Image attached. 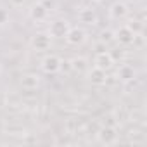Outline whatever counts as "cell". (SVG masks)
I'll use <instances>...</instances> for the list:
<instances>
[{
	"instance_id": "cell-10",
	"label": "cell",
	"mask_w": 147,
	"mask_h": 147,
	"mask_svg": "<svg viewBox=\"0 0 147 147\" xmlns=\"http://www.w3.org/2000/svg\"><path fill=\"white\" fill-rule=\"evenodd\" d=\"M69 45H82V43H85V40H87V31L83 30V28H69V31H67V35H66V38H64Z\"/></svg>"
},
{
	"instance_id": "cell-3",
	"label": "cell",
	"mask_w": 147,
	"mask_h": 147,
	"mask_svg": "<svg viewBox=\"0 0 147 147\" xmlns=\"http://www.w3.org/2000/svg\"><path fill=\"white\" fill-rule=\"evenodd\" d=\"M40 67L47 75H55V73H59V67H61V57L55 54H49L42 59Z\"/></svg>"
},
{
	"instance_id": "cell-1",
	"label": "cell",
	"mask_w": 147,
	"mask_h": 147,
	"mask_svg": "<svg viewBox=\"0 0 147 147\" xmlns=\"http://www.w3.org/2000/svg\"><path fill=\"white\" fill-rule=\"evenodd\" d=\"M97 142L102 144V145H113L118 142V128L116 126H106V125H100L97 133Z\"/></svg>"
},
{
	"instance_id": "cell-4",
	"label": "cell",
	"mask_w": 147,
	"mask_h": 147,
	"mask_svg": "<svg viewBox=\"0 0 147 147\" xmlns=\"http://www.w3.org/2000/svg\"><path fill=\"white\" fill-rule=\"evenodd\" d=\"M30 45H31V49L36 50V52H45V50L50 49V45H52V38H50L49 33H36V35L31 36Z\"/></svg>"
},
{
	"instance_id": "cell-26",
	"label": "cell",
	"mask_w": 147,
	"mask_h": 147,
	"mask_svg": "<svg viewBox=\"0 0 147 147\" xmlns=\"http://www.w3.org/2000/svg\"><path fill=\"white\" fill-rule=\"evenodd\" d=\"M35 2H42L43 4V2H47V0H35Z\"/></svg>"
},
{
	"instance_id": "cell-24",
	"label": "cell",
	"mask_w": 147,
	"mask_h": 147,
	"mask_svg": "<svg viewBox=\"0 0 147 147\" xmlns=\"http://www.w3.org/2000/svg\"><path fill=\"white\" fill-rule=\"evenodd\" d=\"M126 2H130V4H138L140 0H126Z\"/></svg>"
},
{
	"instance_id": "cell-7",
	"label": "cell",
	"mask_w": 147,
	"mask_h": 147,
	"mask_svg": "<svg viewBox=\"0 0 147 147\" xmlns=\"http://www.w3.org/2000/svg\"><path fill=\"white\" fill-rule=\"evenodd\" d=\"M87 78H88V82L92 83V85H95V87H102V85H106L107 83V71H102V69H99V67H88V71H87Z\"/></svg>"
},
{
	"instance_id": "cell-15",
	"label": "cell",
	"mask_w": 147,
	"mask_h": 147,
	"mask_svg": "<svg viewBox=\"0 0 147 147\" xmlns=\"http://www.w3.org/2000/svg\"><path fill=\"white\" fill-rule=\"evenodd\" d=\"M99 42H100V43H106V45L113 43V42H114V30H111V28L102 30V31L99 33Z\"/></svg>"
},
{
	"instance_id": "cell-19",
	"label": "cell",
	"mask_w": 147,
	"mask_h": 147,
	"mask_svg": "<svg viewBox=\"0 0 147 147\" xmlns=\"http://www.w3.org/2000/svg\"><path fill=\"white\" fill-rule=\"evenodd\" d=\"M102 125H106V126H116V128H118V119H116L113 114H107V116L104 118Z\"/></svg>"
},
{
	"instance_id": "cell-13",
	"label": "cell",
	"mask_w": 147,
	"mask_h": 147,
	"mask_svg": "<svg viewBox=\"0 0 147 147\" xmlns=\"http://www.w3.org/2000/svg\"><path fill=\"white\" fill-rule=\"evenodd\" d=\"M47 16H49V9H47L45 4H42V2H35V4L31 5V9H30V18H31L35 23H42V21H45Z\"/></svg>"
},
{
	"instance_id": "cell-27",
	"label": "cell",
	"mask_w": 147,
	"mask_h": 147,
	"mask_svg": "<svg viewBox=\"0 0 147 147\" xmlns=\"http://www.w3.org/2000/svg\"><path fill=\"white\" fill-rule=\"evenodd\" d=\"M0 73H2V64H0Z\"/></svg>"
},
{
	"instance_id": "cell-18",
	"label": "cell",
	"mask_w": 147,
	"mask_h": 147,
	"mask_svg": "<svg viewBox=\"0 0 147 147\" xmlns=\"http://www.w3.org/2000/svg\"><path fill=\"white\" fill-rule=\"evenodd\" d=\"M5 131H9L11 135H24L26 133V130L23 126H7Z\"/></svg>"
},
{
	"instance_id": "cell-9",
	"label": "cell",
	"mask_w": 147,
	"mask_h": 147,
	"mask_svg": "<svg viewBox=\"0 0 147 147\" xmlns=\"http://www.w3.org/2000/svg\"><path fill=\"white\" fill-rule=\"evenodd\" d=\"M78 19L85 26H95L99 23V16H97L95 9H92V7H82L78 11Z\"/></svg>"
},
{
	"instance_id": "cell-20",
	"label": "cell",
	"mask_w": 147,
	"mask_h": 147,
	"mask_svg": "<svg viewBox=\"0 0 147 147\" xmlns=\"http://www.w3.org/2000/svg\"><path fill=\"white\" fill-rule=\"evenodd\" d=\"M59 71H61V73H71V64H69V61L61 59V67H59Z\"/></svg>"
},
{
	"instance_id": "cell-21",
	"label": "cell",
	"mask_w": 147,
	"mask_h": 147,
	"mask_svg": "<svg viewBox=\"0 0 147 147\" xmlns=\"http://www.w3.org/2000/svg\"><path fill=\"white\" fill-rule=\"evenodd\" d=\"M9 21V12L5 11V9H2V7H0V26H2V24H5Z\"/></svg>"
},
{
	"instance_id": "cell-11",
	"label": "cell",
	"mask_w": 147,
	"mask_h": 147,
	"mask_svg": "<svg viewBox=\"0 0 147 147\" xmlns=\"http://www.w3.org/2000/svg\"><path fill=\"white\" fill-rule=\"evenodd\" d=\"M126 16H128V5H126V2H123V0H116L114 4H111V7H109V18L111 19L119 21V19H125Z\"/></svg>"
},
{
	"instance_id": "cell-25",
	"label": "cell",
	"mask_w": 147,
	"mask_h": 147,
	"mask_svg": "<svg viewBox=\"0 0 147 147\" xmlns=\"http://www.w3.org/2000/svg\"><path fill=\"white\" fill-rule=\"evenodd\" d=\"M90 2H94V4H100L102 0H90Z\"/></svg>"
},
{
	"instance_id": "cell-2",
	"label": "cell",
	"mask_w": 147,
	"mask_h": 147,
	"mask_svg": "<svg viewBox=\"0 0 147 147\" xmlns=\"http://www.w3.org/2000/svg\"><path fill=\"white\" fill-rule=\"evenodd\" d=\"M69 28H71V24H69L67 19H54L49 24V35H50V38H59L61 40V38H66Z\"/></svg>"
},
{
	"instance_id": "cell-5",
	"label": "cell",
	"mask_w": 147,
	"mask_h": 147,
	"mask_svg": "<svg viewBox=\"0 0 147 147\" xmlns=\"http://www.w3.org/2000/svg\"><path fill=\"white\" fill-rule=\"evenodd\" d=\"M114 64H116V62L113 61L109 50L95 52V57H94V66H95V67H99V69H102V71H109V69H113Z\"/></svg>"
},
{
	"instance_id": "cell-8",
	"label": "cell",
	"mask_w": 147,
	"mask_h": 147,
	"mask_svg": "<svg viewBox=\"0 0 147 147\" xmlns=\"http://www.w3.org/2000/svg\"><path fill=\"white\" fill-rule=\"evenodd\" d=\"M116 78L123 83H131L137 78V69L130 64H121L116 71Z\"/></svg>"
},
{
	"instance_id": "cell-16",
	"label": "cell",
	"mask_w": 147,
	"mask_h": 147,
	"mask_svg": "<svg viewBox=\"0 0 147 147\" xmlns=\"http://www.w3.org/2000/svg\"><path fill=\"white\" fill-rule=\"evenodd\" d=\"M130 142L135 144V145H138V144H145V135H144V131L138 130V128L130 130Z\"/></svg>"
},
{
	"instance_id": "cell-14",
	"label": "cell",
	"mask_w": 147,
	"mask_h": 147,
	"mask_svg": "<svg viewBox=\"0 0 147 147\" xmlns=\"http://www.w3.org/2000/svg\"><path fill=\"white\" fill-rule=\"evenodd\" d=\"M69 64H71V71H73V73H78V75H82V73H87L88 67H90L88 59L83 57V55H78V57L69 59Z\"/></svg>"
},
{
	"instance_id": "cell-23",
	"label": "cell",
	"mask_w": 147,
	"mask_h": 147,
	"mask_svg": "<svg viewBox=\"0 0 147 147\" xmlns=\"http://www.w3.org/2000/svg\"><path fill=\"white\" fill-rule=\"evenodd\" d=\"M95 50H97V52H104V50H107V45H106V43H100V42H97V45H95Z\"/></svg>"
},
{
	"instance_id": "cell-6",
	"label": "cell",
	"mask_w": 147,
	"mask_h": 147,
	"mask_svg": "<svg viewBox=\"0 0 147 147\" xmlns=\"http://www.w3.org/2000/svg\"><path fill=\"white\" fill-rule=\"evenodd\" d=\"M133 40H135V35H133V31L126 26V24H123V26H119L116 31H114V42H118L119 45H131L133 43Z\"/></svg>"
},
{
	"instance_id": "cell-12",
	"label": "cell",
	"mask_w": 147,
	"mask_h": 147,
	"mask_svg": "<svg viewBox=\"0 0 147 147\" xmlns=\"http://www.w3.org/2000/svg\"><path fill=\"white\" fill-rule=\"evenodd\" d=\"M19 85L24 90H36L40 87V76L36 73H24L19 78Z\"/></svg>"
},
{
	"instance_id": "cell-22",
	"label": "cell",
	"mask_w": 147,
	"mask_h": 147,
	"mask_svg": "<svg viewBox=\"0 0 147 147\" xmlns=\"http://www.w3.org/2000/svg\"><path fill=\"white\" fill-rule=\"evenodd\" d=\"M26 0H11V5L12 7H23Z\"/></svg>"
},
{
	"instance_id": "cell-17",
	"label": "cell",
	"mask_w": 147,
	"mask_h": 147,
	"mask_svg": "<svg viewBox=\"0 0 147 147\" xmlns=\"http://www.w3.org/2000/svg\"><path fill=\"white\" fill-rule=\"evenodd\" d=\"M126 26L133 31V35H142L144 33V21L142 19H130V23H126Z\"/></svg>"
}]
</instances>
